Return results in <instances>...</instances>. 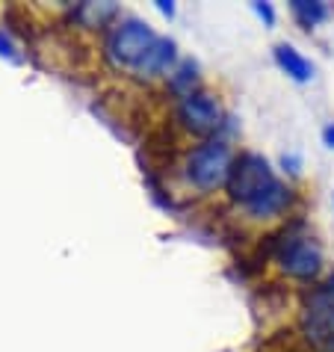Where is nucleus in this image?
I'll use <instances>...</instances> for the list:
<instances>
[{
    "label": "nucleus",
    "instance_id": "obj_1",
    "mask_svg": "<svg viewBox=\"0 0 334 352\" xmlns=\"http://www.w3.org/2000/svg\"><path fill=\"white\" fill-rule=\"evenodd\" d=\"M299 228H302V222L296 219L287 228H281L278 234H272L267 240V252L278 263V270L284 276L299 278V281H313L322 270V249L313 237L299 234Z\"/></svg>",
    "mask_w": 334,
    "mask_h": 352
},
{
    "label": "nucleus",
    "instance_id": "obj_2",
    "mask_svg": "<svg viewBox=\"0 0 334 352\" xmlns=\"http://www.w3.org/2000/svg\"><path fill=\"white\" fill-rule=\"evenodd\" d=\"M231 166H234V154L228 148V142L213 136V140H201L199 145H192V148L186 151L183 178L192 190L213 192L228 184Z\"/></svg>",
    "mask_w": 334,
    "mask_h": 352
},
{
    "label": "nucleus",
    "instance_id": "obj_3",
    "mask_svg": "<svg viewBox=\"0 0 334 352\" xmlns=\"http://www.w3.org/2000/svg\"><path fill=\"white\" fill-rule=\"evenodd\" d=\"M157 33L151 30L142 18H122L115 21L104 38V56L107 63L115 68H136V63L148 54V47L154 45Z\"/></svg>",
    "mask_w": 334,
    "mask_h": 352
},
{
    "label": "nucleus",
    "instance_id": "obj_4",
    "mask_svg": "<svg viewBox=\"0 0 334 352\" xmlns=\"http://www.w3.org/2000/svg\"><path fill=\"white\" fill-rule=\"evenodd\" d=\"M278 181L275 178V169L269 166V160L263 157L258 151H243L234 157V166H231V175H228V199L234 204H240V210L245 204H252L263 190H269L272 184Z\"/></svg>",
    "mask_w": 334,
    "mask_h": 352
},
{
    "label": "nucleus",
    "instance_id": "obj_5",
    "mask_svg": "<svg viewBox=\"0 0 334 352\" xmlns=\"http://www.w3.org/2000/svg\"><path fill=\"white\" fill-rule=\"evenodd\" d=\"M175 116L190 133L204 136V140H213V133L228 131L231 128V116H225L222 104L216 101L210 92L195 89L186 98H178V107H175Z\"/></svg>",
    "mask_w": 334,
    "mask_h": 352
},
{
    "label": "nucleus",
    "instance_id": "obj_6",
    "mask_svg": "<svg viewBox=\"0 0 334 352\" xmlns=\"http://www.w3.org/2000/svg\"><path fill=\"white\" fill-rule=\"evenodd\" d=\"M302 329L317 352H334V299H329L320 287L308 293L302 311Z\"/></svg>",
    "mask_w": 334,
    "mask_h": 352
},
{
    "label": "nucleus",
    "instance_id": "obj_7",
    "mask_svg": "<svg viewBox=\"0 0 334 352\" xmlns=\"http://www.w3.org/2000/svg\"><path fill=\"white\" fill-rule=\"evenodd\" d=\"M293 201H296L293 187H287L284 181H275L272 187L263 190L252 204H245L243 213L249 219H275V217H281V213H287V208Z\"/></svg>",
    "mask_w": 334,
    "mask_h": 352
},
{
    "label": "nucleus",
    "instance_id": "obj_8",
    "mask_svg": "<svg viewBox=\"0 0 334 352\" xmlns=\"http://www.w3.org/2000/svg\"><path fill=\"white\" fill-rule=\"evenodd\" d=\"M175 63H178V45H175V38H169V36H157V38H154V45L148 47V54H145L142 60L136 63L133 74H136V77H142V80H151V77L166 74Z\"/></svg>",
    "mask_w": 334,
    "mask_h": 352
},
{
    "label": "nucleus",
    "instance_id": "obj_9",
    "mask_svg": "<svg viewBox=\"0 0 334 352\" xmlns=\"http://www.w3.org/2000/svg\"><path fill=\"white\" fill-rule=\"evenodd\" d=\"M272 56H275V63H278V68L284 74L290 77V80H296V83H308L313 80V63L304 56L302 51H296L290 42H278L272 47Z\"/></svg>",
    "mask_w": 334,
    "mask_h": 352
},
{
    "label": "nucleus",
    "instance_id": "obj_10",
    "mask_svg": "<svg viewBox=\"0 0 334 352\" xmlns=\"http://www.w3.org/2000/svg\"><path fill=\"white\" fill-rule=\"evenodd\" d=\"M115 15H119V6L113 0H101V3L98 0H83V3L71 9V21L83 27V30H104Z\"/></svg>",
    "mask_w": 334,
    "mask_h": 352
},
{
    "label": "nucleus",
    "instance_id": "obj_11",
    "mask_svg": "<svg viewBox=\"0 0 334 352\" xmlns=\"http://www.w3.org/2000/svg\"><path fill=\"white\" fill-rule=\"evenodd\" d=\"M195 83H199V63L192 56H186L178 65L172 68L169 74V92L178 95V98H186L190 92H195Z\"/></svg>",
    "mask_w": 334,
    "mask_h": 352
},
{
    "label": "nucleus",
    "instance_id": "obj_12",
    "mask_svg": "<svg viewBox=\"0 0 334 352\" xmlns=\"http://www.w3.org/2000/svg\"><path fill=\"white\" fill-rule=\"evenodd\" d=\"M290 12L304 30H313L331 15V6L322 3V0H290Z\"/></svg>",
    "mask_w": 334,
    "mask_h": 352
},
{
    "label": "nucleus",
    "instance_id": "obj_13",
    "mask_svg": "<svg viewBox=\"0 0 334 352\" xmlns=\"http://www.w3.org/2000/svg\"><path fill=\"white\" fill-rule=\"evenodd\" d=\"M252 12L258 15V18H260V21L267 24V27H272V24H275V9H272V3H263V0H254V3H252Z\"/></svg>",
    "mask_w": 334,
    "mask_h": 352
},
{
    "label": "nucleus",
    "instance_id": "obj_14",
    "mask_svg": "<svg viewBox=\"0 0 334 352\" xmlns=\"http://www.w3.org/2000/svg\"><path fill=\"white\" fill-rule=\"evenodd\" d=\"M0 56H6V60H12V63H18V54H15V45L9 42V36L0 30Z\"/></svg>",
    "mask_w": 334,
    "mask_h": 352
},
{
    "label": "nucleus",
    "instance_id": "obj_15",
    "mask_svg": "<svg viewBox=\"0 0 334 352\" xmlns=\"http://www.w3.org/2000/svg\"><path fill=\"white\" fill-rule=\"evenodd\" d=\"M281 166H284V172L299 175V169H302V157H299V154H284V157H281Z\"/></svg>",
    "mask_w": 334,
    "mask_h": 352
},
{
    "label": "nucleus",
    "instance_id": "obj_16",
    "mask_svg": "<svg viewBox=\"0 0 334 352\" xmlns=\"http://www.w3.org/2000/svg\"><path fill=\"white\" fill-rule=\"evenodd\" d=\"M154 6H157V12H160L163 18H175V12H178V6H175L172 0H154Z\"/></svg>",
    "mask_w": 334,
    "mask_h": 352
},
{
    "label": "nucleus",
    "instance_id": "obj_17",
    "mask_svg": "<svg viewBox=\"0 0 334 352\" xmlns=\"http://www.w3.org/2000/svg\"><path fill=\"white\" fill-rule=\"evenodd\" d=\"M322 142H326L329 148H334V122H331V124H326V128H322Z\"/></svg>",
    "mask_w": 334,
    "mask_h": 352
}]
</instances>
